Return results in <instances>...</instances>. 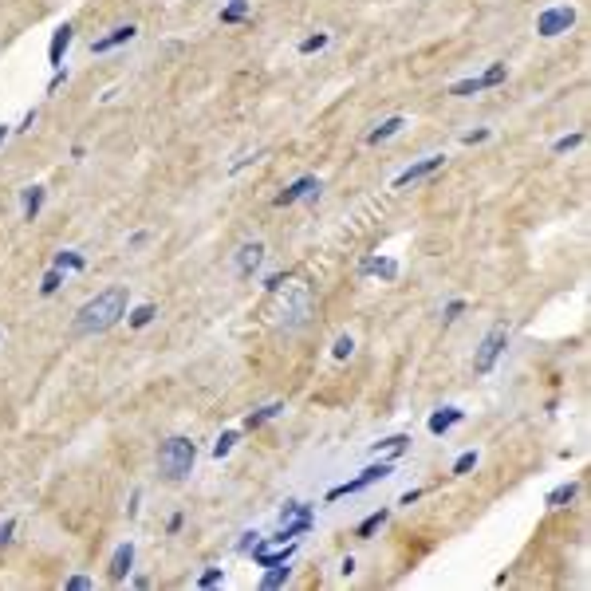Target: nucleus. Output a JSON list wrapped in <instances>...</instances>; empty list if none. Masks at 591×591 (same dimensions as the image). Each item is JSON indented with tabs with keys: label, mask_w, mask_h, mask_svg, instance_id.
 <instances>
[{
	"label": "nucleus",
	"mask_w": 591,
	"mask_h": 591,
	"mask_svg": "<svg viewBox=\"0 0 591 591\" xmlns=\"http://www.w3.org/2000/svg\"><path fill=\"white\" fill-rule=\"evenodd\" d=\"M122 316H126V288L115 284L79 307L71 328H75V335H98V331H110Z\"/></svg>",
	"instance_id": "f257e3e1"
},
{
	"label": "nucleus",
	"mask_w": 591,
	"mask_h": 591,
	"mask_svg": "<svg viewBox=\"0 0 591 591\" xmlns=\"http://www.w3.org/2000/svg\"><path fill=\"white\" fill-rule=\"evenodd\" d=\"M194 458H197V449L189 438H170L158 449V469H162L166 481H186L194 473Z\"/></svg>",
	"instance_id": "f03ea898"
},
{
	"label": "nucleus",
	"mask_w": 591,
	"mask_h": 591,
	"mask_svg": "<svg viewBox=\"0 0 591 591\" xmlns=\"http://www.w3.org/2000/svg\"><path fill=\"white\" fill-rule=\"evenodd\" d=\"M316 525V516H312V509L300 501L284 504V513H280V532H276V540L284 544V540H296V537H304L307 528Z\"/></svg>",
	"instance_id": "7ed1b4c3"
},
{
	"label": "nucleus",
	"mask_w": 591,
	"mask_h": 591,
	"mask_svg": "<svg viewBox=\"0 0 591 591\" xmlns=\"http://www.w3.org/2000/svg\"><path fill=\"white\" fill-rule=\"evenodd\" d=\"M391 461H379V465H367V469L359 473V477H351V481H343V485H335V489L328 492V501H340V497H351V492H363L367 485H374V481H386L391 477Z\"/></svg>",
	"instance_id": "20e7f679"
},
{
	"label": "nucleus",
	"mask_w": 591,
	"mask_h": 591,
	"mask_svg": "<svg viewBox=\"0 0 591 591\" xmlns=\"http://www.w3.org/2000/svg\"><path fill=\"white\" fill-rule=\"evenodd\" d=\"M504 343H509V335H504V328H492L489 335L481 340V347H477V355H473V371H477V374H489V371H492V363L501 359Z\"/></svg>",
	"instance_id": "39448f33"
},
{
	"label": "nucleus",
	"mask_w": 591,
	"mask_h": 591,
	"mask_svg": "<svg viewBox=\"0 0 591 591\" xmlns=\"http://www.w3.org/2000/svg\"><path fill=\"white\" fill-rule=\"evenodd\" d=\"M571 24H576V8H571V4H556V8H544V12H540V20H537V32L552 40V36L568 32Z\"/></svg>",
	"instance_id": "423d86ee"
},
{
	"label": "nucleus",
	"mask_w": 591,
	"mask_h": 591,
	"mask_svg": "<svg viewBox=\"0 0 591 591\" xmlns=\"http://www.w3.org/2000/svg\"><path fill=\"white\" fill-rule=\"evenodd\" d=\"M442 154H434V158H422V162H414L410 170H402V174L394 177V189H402V186H410V182H422V177H430L434 170H442Z\"/></svg>",
	"instance_id": "0eeeda50"
},
{
	"label": "nucleus",
	"mask_w": 591,
	"mask_h": 591,
	"mask_svg": "<svg viewBox=\"0 0 591 591\" xmlns=\"http://www.w3.org/2000/svg\"><path fill=\"white\" fill-rule=\"evenodd\" d=\"M261 261H264V245H261V241L241 245V249H237V276H241V280H249V276L261 268Z\"/></svg>",
	"instance_id": "6e6552de"
},
{
	"label": "nucleus",
	"mask_w": 591,
	"mask_h": 591,
	"mask_svg": "<svg viewBox=\"0 0 591 591\" xmlns=\"http://www.w3.org/2000/svg\"><path fill=\"white\" fill-rule=\"evenodd\" d=\"M71 40H75V28H71V24H59L55 36H52V48H48V64L64 67V52L71 48Z\"/></svg>",
	"instance_id": "1a4fd4ad"
},
{
	"label": "nucleus",
	"mask_w": 591,
	"mask_h": 591,
	"mask_svg": "<svg viewBox=\"0 0 591 591\" xmlns=\"http://www.w3.org/2000/svg\"><path fill=\"white\" fill-rule=\"evenodd\" d=\"M134 32H138L134 24H122V28H110L107 36H98L95 44H91V52H95V55H103V52H110V48H119V44H131V40H134Z\"/></svg>",
	"instance_id": "9d476101"
},
{
	"label": "nucleus",
	"mask_w": 591,
	"mask_h": 591,
	"mask_svg": "<svg viewBox=\"0 0 591 591\" xmlns=\"http://www.w3.org/2000/svg\"><path fill=\"white\" fill-rule=\"evenodd\" d=\"M312 194H319V177H300V182H292L284 194L276 197V205H292V201H300V197H312Z\"/></svg>",
	"instance_id": "9b49d317"
},
{
	"label": "nucleus",
	"mask_w": 591,
	"mask_h": 591,
	"mask_svg": "<svg viewBox=\"0 0 591 591\" xmlns=\"http://www.w3.org/2000/svg\"><path fill=\"white\" fill-rule=\"evenodd\" d=\"M131 564H134V544L126 540V544H119V548H115V556H110V580H115V583L126 580Z\"/></svg>",
	"instance_id": "f8f14e48"
},
{
	"label": "nucleus",
	"mask_w": 591,
	"mask_h": 591,
	"mask_svg": "<svg viewBox=\"0 0 591 591\" xmlns=\"http://www.w3.org/2000/svg\"><path fill=\"white\" fill-rule=\"evenodd\" d=\"M363 276H383V280H394L398 276V261H386V256H367L359 264Z\"/></svg>",
	"instance_id": "ddd939ff"
},
{
	"label": "nucleus",
	"mask_w": 591,
	"mask_h": 591,
	"mask_svg": "<svg viewBox=\"0 0 591 591\" xmlns=\"http://www.w3.org/2000/svg\"><path fill=\"white\" fill-rule=\"evenodd\" d=\"M461 418H465V410H458V406H446V410H438V414H430V434H449V430L458 426Z\"/></svg>",
	"instance_id": "4468645a"
},
{
	"label": "nucleus",
	"mask_w": 591,
	"mask_h": 591,
	"mask_svg": "<svg viewBox=\"0 0 591 591\" xmlns=\"http://www.w3.org/2000/svg\"><path fill=\"white\" fill-rule=\"evenodd\" d=\"M292 548H296V540H288V544L276 548V552H272V548H261V544H256V548H252V556H256V564H261V568H272V564H284V560L292 556Z\"/></svg>",
	"instance_id": "2eb2a0df"
},
{
	"label": "nucleus",
	"mask_w": 591,
	"mask_h": 591,
	"mask_svg": "<svg viewBox=\"0 0 591 591\" xmlns=\"http://www.w3.org/2000/svg\"><path fill=\"white\" fill-rule=\"evenodd\" d=\"M406 126V119L402 115H394V119H386V122H379V126H374L371 134H367V143L371 146H379V143H386V138H391V134H398Z\"/></svg>",
	"instance_id": "dca6fc26"
},
{
	"label": "nucleus",
	"mask_w": 591,
	"mask_h": 591,
	"mask_svg": "<svg viewBox=\"0 0 591 591\" xmlns=\"http://www.w3.org/2000/svg\"><path fill=\"white\" fill-rule=\"evenodd\" d=\"M40 209H44V186H32L24 194V221H36Z\"/></svg>",
	"instance_id": "f3484780"
},
{
	"label": "nucleus",
	"mask_w": 591,
	"mask_h": 591,
	"mask_svg": "<svg viewBox=\"0 0 591 591\" xmlns=\"http://www.w3.org/2000/svg\"><path fill=\"white\" fill-rule=\"evenodd\" d=\"M288 576H292V568H288V560H284V564H272V568L264 571L261 588H264V591H272V588H280V583H288Z\"/></svg>",
	"instance_id": "a211bd4d"
},
{
	"label": "nucleus",
	"mask_w": 591,
	"mask_h": 591,
	"mask_svg": "<svg viewBox=\"0 0 591 591\" xmlns=\"http://www.w3.org/2000/svg\"><path fill=\"white\" fill-rule=\"evenodd\" d=\"M383 525H386V509H379V513H371V516H367V520H363L359 528H355V537H359V540H371V537H374V532H379Z\"/></svg>",
	"instance_id": "6ab92c4d"
},
{
	"label": "nucleus",
	"mask_w": 591,
	"mask_h": 591,
	"mask_svg": "<svg viewBox=\"0 0 591 591\" xmlns=\"http://www.w3.org/2000/svg\"><path fill=\"white\" fill-rule=\"evenodd\" d=\"M406 449H410V438H406V434H394V438L379 442V446H374V453H386V458H398V453H406Z\"/></svg>",
	"instance_id": "aec40b11"
},
{
	"label": "nucleus",
	"mask_w": 591,
	"mask_h": 591,
	"mask_svg": "<svg viewBox=\"0 0 591 591\" xmlns=\"http://www.w3.org/2000/svg\"><path fill=\"white\" fill-rule=\"evenodd\" d=\"M576 492H580V485H576V481H568V485H560V489H552V492H548V509H560V504H568Z\"/></svg>",
	"instance_id": "412c9836"
},
{
	"label": "nucleus",
	"mask_w": 591,
	"mask_h": 591,
	"mask_svg": "<svg viewBox=\"0 0 591 591\" xmlns=\"http://www.w3.org/2000/svg\"><path fill=\"white\" fill-rule=\"evenodd\" d=\"M280 410H284V406H280V402H268V406H261L256 414H249V418H245V426H249V430H256V426H261V422H268V418H276V414H280Z\"/></svg>",
	"instance_id": "4be33fe9"
},
{
	"label": "nucleus",
	"mask_w": 591,
	"mask_h": 591,
	"mask_svg": "<svg viewBox=\"0 0 591 591\" xmlns=\"http://www.w3.org/2000/svg\"><path fill=\"white\" fill-rule=\"evenodd\" d=\"M477 91H485V75H477V79H461V83H453V87H449V95L465 98V95H477Z\"/></svg>",
	"instance_id": "5701e85b"
},
{
	"label": "nucleus",
	"mask_w": 591,
	"mask_h": 591,
	"mask_svg": "<svg viewBox=\"0 0 591 591\" xmlns=\"http://www.w3.org/2000/svg\"><path fill=\"white\" fill-rule=\"evenodd\" d=\"M249 16V0H233L229 8H221V24H237Z\"/></svg>",
	"instance_id": "b1692460"
},
{
	"label": "nucleus",
	"mask_w": 591,
	"mask_h": 591,
	"mask_svg": "<svg viewBox=\"0 0 591 591\" xmlns=\"http://www.w3.org/2000/svg\"><path fill=\"white\" fill-rule=\"evenodd\" d=\"M154 316H158V307H154V304H138V307L131 312V328H146Z\"/></svg>",
	"instance_id": "393cba45"
},
{
	"label": "nucleus",
	"mask_w": 591,
	"mask_h": 591,
	"mask_svg": "<svg viewBox=\"0 0 591 591\" xmlns=\"http://www.w3.org/2000/svg\"><path fill=\"white\" fill-rule=\"evenodd\" d=\"M477 458H481V453H477V449H465V453H461V458H458V461H453V473H458V477H461V473H469V469H473V465H477Z\"/></svg>",
	"instance_id": "a878e982"
},
{
	"label": "nucleus",
	"mask_w": 591,
	"mask_h": 591,
	"mask_svg": "<svg viewBox=\"0 0 591 591\" xmlns=\"http://www.w3.org/2000/svg\"><path fill=\"white\" fill-rule=\"evenodd\" d=\"M233 446H237V430H225V434L217 438V446H213V458H225Z\"/></svg>",
	"instance_id": "bb28decb"
},
{
	"label": "nucleus",
	"mask_w": 591,
	"mask_h": 591,
	"mask_svg": "<svg viewBox=\"0 0 591 591\" xmlns=\"http://www.w3.org/2000/svg\"><path fill=\"white\" fill-rule=\"evenodd\" d=\"M319 48H328V32H316V36H307L304 44H300V55H312V52H319Z\"/></svg>",
	"instance_id": "cd10ccee"
},
{
	"label": "nucleus",
	"mask_w": 591,
	"mask_h": 591,
	"mask_svg": "<svg viewBox=\"0 0 591 591\" xmlns=\"http://www.w3.org/2000/svg\"><path fill=\"white\" fill-rule=\"evenodd\" d=\"M580 143H583V131H576V134H564V138H556V146H552V150H556V154H568V150H576Z\"/></svg>",
	"instance_id": "c85d7f7f"
},
{
	"label": "nucleus",
	"mask_w": 591,
	"mask_h": 591,
	"mask_svg": "<svg viewBox=\"0 0 591 591\" xmlns=\"http://www.w3.org/2000/svg\"><path fill=\"white\" fill-rule=\"evenodd\" d=\"M55 268H59V272H64V268H83V256H79V252H59V256H55Z\"/></svg>",
	"instance_id": "c756f323"
},
{
	"label": "nucleus",
	"mask_w": 591,
	"mask_h": 591,
	"mask_svg": "<svg viewBox=\"0 0 591 591\" xmlns=\"http://www.w3.org/2000/svg\"><path fill=\"white\" fill-rule=\"evenodd\" d=\"M351 351H355V340H351V335H340V340H335V347H331V355H335V359H347Z\"/></svg>",
	"instance_id": "7c9ffc66"
},
{
	"label": "nucleus",
	"mask_w": 591,
	"mask_h": 591,
	"mask_svg": "<svg viewBox=\"0 0 591 591\" xmlns=\"http://www.w3.org/2000/svg\"><path fill=\"white\" fill-rule=\"evenodd\" d=\"M59 284H64V276H59V268H52V272L44 276V284H40V292H44V296H52Z\"/></svg>",
	"instance_id": "2f4dec72"
},
{
	"label": "nucleus",
	"mask_w": 591,
	"mask_h": 591,
	"mask_svg": "<svg viewBox=\"0 0 591 591\" xmlns=\"http://www.w3.org/2000/svg\"><path fill=\"white\" fill-rule=\"evenodd\" d=\"M497 83H504V64H492L485 71V87H497Z\"/></svg>",
	"instance_id": "473e14b6"
},
{
	"label": "nucleus",
	"mask_w": 591,
	"mask_h": 591,
	"mask_svg": "<svg viewBox=\"0 0 591 591\" xmlns=\"http://www.w3.org/2000/svg\"><path fill=\"white\" fill-rule=\"evenodd\" d=\"M64 588H67V591H91V588H95V583H91L87 576H71V580H67Z\"/></svg>",
	"instance_id": "72a5a7b5"
},
{
	"label": "nucleus",
	"mask_w": 591,
	"mask_h": 591,
	"mask_svg": "<svg viewBox=\"0 0 591 591\" xmlns=\"http://www.w3.org/2000/svg\"><path fill=\"white\" fill-rule=\"evenodd\" d=\"M213 583H221V568H209L201 580H197V588H213Z\"/></svg>",
	"instance_id": "f704fd0d"
},
{
	"label": "nucleus",
	"mask_w": 591,
	"mask_h": 591,
	"mask_svg": "<svg viewBox=\"0 0 591 591\" xmlns=\"http://www.w3.org/2000/svg\"><path fill=\"white\" fill-rule=\"evenodd\" d=\"M489 138V131H469V134H461V143L465 146H477V143H485Z\"/></svg>",
	"instance_id": "c9c22d12"
},
{
	"label": "nucleus",
	"mask_w": 591,
	"mask_h": 591,
	"mask_svg": "<svg viewBox=\"0 0 591 591\" xmlns=\"http://www.w3.org/2000/svg\"><path fill=\"white\" fill-rule=\"evenodd\" d=\"M261 544V532H245V540H241V552H249V548H256Z\"/></svg>",
	"instance_id": "e433bc0d"
},
{
	"label": "nucleus",
	"mask_w": 591,
	"mask_h": 591,
	"mask_svg": "<svg viewBox=\"0 0 591 591\" xmlns=\"http://www.w3.org/2000/svg\"><path fill=\"white\" fill-rule=\"evenodd\" d=\"M461 312H465V304H461V300H453V304H446V319H458Z\"/></svg>",
	"instance_id": "4c0bfd02"
},
{
	"label": "nucleus",
	"mask_w": 591,
	"mask_h": 591,
	"mask_svg": "<svg viewBox=\"0 0 591 591\" xmlns=\"http://www.w3.org/2000/svg\"><path fill=\"white\" fill-rule=\"evenodd\" d=\"M12 528H16V520H4V525H0V544H8L12 540Z\"/></svg>",
	"instance_id": "58836bf2"
},
{
	"label": "nucleus",
	"mask_w": 591,
	"mask_h": 591,
	"mask_svg": "<svg viewBox=\"0 0 591 591\" xmlns=\"http://www.w3.org/2000/svg\"><path fill=\"white\" fill-rule=\"evenodd\" d=\"M4 138H8V126H0V143H4Z\"/></svg>",
	"instance_id": "ea45409f"
}]
</instances>
